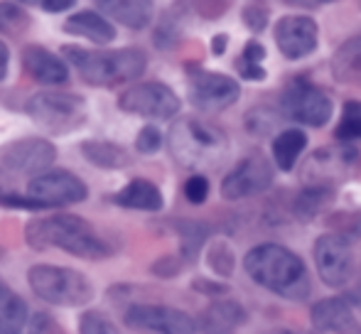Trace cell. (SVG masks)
Instances as JSON below:
<instances>
[{"instance_id":"d6a6232c","label":"cell","mask_w":361,"mask_h":334,"mask_svg":"<svg viewBox=\"0 0 361 334\" xmlns=\"http://www.w3.org/2000/svg\"><path fill=\"white\" fill-rule=\"evenodd\" d=\"M241 18L246 23V27L251 32H263L268 27V20H271V13H268L266 5L261 3H248L246 8L241 10Z\"/></svg>"},{"instance_id":"60d3db41","label":"cell","mask_w":361,"mask_h":334,"mask_svg":"<svg viewBox=\"0 0 361 334\" xmlns=\"http://www.w3.org/2000/svg\"><path fill=\"white\" fill-rule=\"evenodd\" d=\"M39 5H42L47 13H64V10L74 8L76 0H42Z\"/></svg>"},{"instance_id":"2e32d148","label":"cell","mask_w":361,"mask_h":334,"mask_svg":"<svg viewBox=\"0 0 361 334\" xmlns=\"http://www.w3.org/2000/svg\"><path fill=\"white\" fill-rule=\"evenodd\" d=\"M276 44L290 62L305 59L317 49L319 27L310 15H286L276 23Z\"/></svg>"},{"instance_id":"1f68e13d","label":"cell","mask_w":361,"mask_h":334,"mask_svg":"<svg viewBox=\"0 0 361 334\" xmlns=\"http://www.w3.org/2000/svg\"><path fill=\"white\" fill-rule=\"evenodd\" d=\"M79 332H84V334H111V332H116V325L104 315V312L89 310V312L81 315Z\"/></svg>"},{"instance_id":"b9f144b4","label":"cell","mask_w":361,"mask_h":334,"mask_svg":"<svg viewBox=\"0 0 361 334\" xmlns=\"http://www.w3.org/2000/svg\"><path fill=\"white\" fill-rule=\"evenodd\" d=\"M32 330L35 332H42V330H47V332H52V330H57V327L52 325V320H49L44 312H37V315L32 317Z\"/></svg>"},{"instance_id":"8fae6325","label":"cell","mask_w":361,"mask_h":334,"mask_svg":"<svg viewBox=\"0 0 361 334\" xmlns=\"http://www.w3.org/2000/svg\"><path fill=\"white\" fill-rule=\"evenodd\" d=\"M27 194L39 204V209H52V206H69L81 204L89 197L84 180L69 170H44L35 175L27 185Z\"/></svg>"},{"instance_id":"ab89813d","label":"cell","mask_w":361,"mask_h":334,"mask_svg":"<svg viewBox=\"0 0 361 334\" xmlns=\"http://www.w3.org/2000/svg\"><path fill=\"white\" fill-rule=\"evenodd\" d=\"M266 47H263L261 42H256V39H248L246 42V47H243V52H241V57L243 59H248V62H263L266 59Z\"/></svg>"},{"instance_id":"8992f818","label":"cell","mask_w":361,"mask_h":334,"mask_svg":"<svg viewBox=\"0 0 361 334\" xmlns=\"http://www.w3.org/2000/svg\"><path fill=\"white\" fill-rule=\"evenodd\" d=\"M30 120L52 135H67L79 130L89 118V104L72 91H39L25 104Z\"/></svg>"},{"instance_id":"f35d334b","label":"cell","mask_w":361,"mask_h":334,"mask_svg":"<svg viewBox=\"0 0 361 334\" xmlns=\"http://www.w3.org/2000/svg\"><path fill=\"white\" fill-rule=\"evenodd\" d=\"M180 271H182L180 258H162V261H157L155 266H152V273H155V276H162V278H172Z\"/></svg>"},{"instance_id":"603a6c76","label":"cell","mask_w":361,"mask_h":334,"mask_svg":"<svg viewBox=\"0 0 361 334\" xmlns=\"http://www.w3.org/2000/svg\"><path fill=\"white\" fill-rule=\"evenodd\" d=\"M334 197H337V187H329V185H305L302 190L295 194L293 204H290V209H293V216L300 221H312L317 219L319 214H322L324 209H327L329 204L334 202Z\"/></svg>"},{"instance_id":"e0dca14e","label":"cell","mask_w":361,"mask_h":334,"mask_svg":"<svg viewBox=\"0 0 361 334\" xmlns=\"http://www.w3.org/2000/svg\"><path fill=\"white\" fill-rule=\"evenodd\" d=\"M23 67L35 82L44 86H59L69 82V67L52 54L49 49L39 47V44H30L23 49Z\"/></svg>"},{"instance_id":"7bdbcfd3","label":"cell","mask_w":361,"mask_h":334,"mask_svg":"<svg viewBox=\"0 0 361 334\" xmlns=\"http://www.w3.org/2000/svg\"><path fill=\"white\" fill-rule=\"evenodd\" d=\"M8 64H10V49H8V44L0 39V82L8 77Z\"/></svg>"},{"instance_id":"836d02e7","label":"cell","mask_w":361,"mask_h":334,"mask_svg":"<svg viewBox=\"0 0 361 334\" xmlns=\"http://www.w3.org/2000/svg\"><path fill=\"white\" fill-rule=\"evenodd\" d=\"M207 197H209V180L202 172H197L185 182V199L190 204H204Z\"/></svg>"},{"instance_id":"4dcf8cb0","label":"cell","mask_w":361,"mask_h":334,"mask_svg":"<svg viewBox=\"0 0 361 334\" xmlns=\"http://www.w3.org/2000/svg\"><path fill=\"white\" fill-rule=\"evenodd\" d=\"M207 261H209V268L216 273V276L228 278L233 273L236 258H233L231 246L224 244V241H214V244L209 246V251H207Z\"/></svg>"},{"instance_id":"484cf974","label":"cell","mask_w":361,"mask_h":334,"mask_svg":"<svg viewBox=\"0 0 361 334\" xmlns=\"http://www.w3.org/2000/svg\"><path fill=\"white\" fill-rule=\"evenodd\" d=\"M27 322V305L25 300L0 278V334L20 332Z\"/></svg>"},{"instance_id":"e575fe53","label":"cell","mask_w":361,"mask_h":334,"mask_svg":"<svg viewBox=\"0 0 361 334\" xmlns=\"http://www.w3.org/2000/svg\"><path fill=\"white\" fill-rule=\"evenodd\" d=\"M160 148H162V133L155 125H145L138 133V138H135V150L143 155H155Z\"/></svg>"},{"instance_id":"f6af8a7d","label":"cell","mask_w":361,"mask_h":334,"mask_svg":"<svg viewBox=\"0 0 361 334\" xmlns=\"http://www.w3.org/2000/svg\"><path fill=\"white\" fill-rule=\"evenodd\" d=\"M20 3H27V5H35V3H42V0H20Z\"/></svg>"},{"instance_id":"ee69618b","label":"cell","mask_w":361,"mask_h":334,"mask_svg":"<svg viewBox=\"0 0 361 334\" xmlns=\"http://www.w3.org/2000/svg\"><path fill=\"white\" fill-rule=\"evenodd\" d=\"M226 44H228V35H216V37L212 39V52L219 57V54L226 52Z\"/></svg>"},{"instance_id":"7402d4cb","label":"cell","mask_w":361,"mask_h":334,"mask_svg":"<svg viewBox=\"0 0 361 334\" xmlns=\"http://www.w3.org/2000/svg\"><path fill=\"white\" fill-rule=\"evenodd\" d=\"M248 322V312L236 300H214L200 317L202 332H233Z\"/></svg>"},{"instance_id":"ba28073f","label":"cell","mask_w":361,"mask_h":334,"mask_svg":"<svg viewBox=\"0 0 361 334\" xmlns=\"http://www.w3.org/2000/svg\"><path fill=\"white\" fill-rule=\"evenodd\" d=\"M281 116L298 125L322 128L332 120L334 104L322 89L310 82H293L281 96Z\"/></svg>"},{"instance_id":"74e56055","label":"cell","mask_w":361,"mask_h":334,"mask_svg":"<svg viewBox=\"0 0 361 334\" xmlns=\"http://www.w3.org/2000/svg\"><path fill=\"white\" fill-rule=\"evenodd\" d=\"M192 287H195L197 292H204V295H209V297H221V295H226V292H228L226 283L202 280V278H197V280L192 283Z\"/></svg>"},{"instance_id":"f1b7e54d","label":"cell","mask_w":361,"mask_h":334,"mask_svg":"<svg viewBox=\"0 0 361 334\" xmlns=\"http://www.w3.org/2000/svg\"><path fill=\"white\" fill-rule=\"evenodd\" d=\"M30 27V15L15 3H0V32L20 37Z\"/></svg>"},{"instance_id":"ffe728a7","label":"cell","mask_w":361,"mask_h":334,"mask_svg":"<svg viewBox=\"0 0 361 334\" xmlns=\"http://www.w3.org/2000/svg\"><path fill=\"white\" fill-rule=\"evenodd\" d=\"M114 204L135 211H160L165 206V197L157 190L155 182L138 177V180H130L121 192H116Z\"/></svg>"},{"instance_id":"44dd1931","label":"cell","mask_w":361,"mask_h":334,"mask_svg":"<svg viewBox=\"0 0 361 334\" xmlns=\"http://www.w3.org/2000/svg\"><path fill=\"white\" fill-rule=\"evenodd\" d=\"M64 32L84 37L94 44H111L116 39V27L96 10H81L67 18L64 23Z\"/></svg>"},{"instance_id":"277c9868","label":"cell","mask_w":361,"mask_h":334,"mask_svg":"<svg viewBox=\"0 0 361 334\" xmlns=\"http://www.w3.org/2000/svg\"><path fill=\"white\" fill-rule=\"evenodd\" d=\"M167 143L175 163L187 170H214L228 155L226 133L195 116L177 120L170 128Z\"/></svg>"},{"instance_id":"cb8c5ba5","label":"cell","mask_w":361,"mask_h":334,"mask_svg":"<svg viewBox=\"0 0 361 334\" xmlns=\"http://www.w3.org/2000/svg\"><path fill=\"white\" fill-rule=\"evenodd\" d=\"M332 77L339 84L361 89V37L344 42L332 54Z\"/></svg>"},{"instance_id":"9c48e42d","label":"cell","mask_w":361,"mask_h":334,"mask_svg":"<svg viewBox=\"0 0 361 334\" xmlns=\"http://www.w3.org/2000/svg\"><path fill=\"white\" fill-rule=\"evenodd\" d=\"M314 263H317L319 280L329 287H344L354 278L357 261H354L352 241L347 234H322L314 241L312 249Z\"/></svg>"},{"instance_id":"9a60e30c","label":"cell","mask_w":361,"mask_h":334,"mask_svg":"<svg viewBox=\"0 0 361 334\" xmlns=\"http://www.w3.org/2000/svg\"><path fill=\"white\" fill-rule=\"evenodd\" d=\"M57 160V148L42 138H23L0 150V167L15 175H39Z\"/></svg>"},{"instance_id":"3957f363","label":"cell","mask_w":361,"mask_h":334,"mask_svg":"<svg viewBox=\"0 0 361 334\" xmlns=\"http://www.w3.org/2000/svg\"><path fill=\"white\" fill-rule=\"evenodd\" d=\"M62 54L86 84L101 86V89L133 84L135 79L143 77L147 67V54L138 47L81 49L64 44Z\"/></svg>"},{"instance_id":"7c38bea8","label":"cell","mask_w":361,"mask_h":334,"mask_svg":"<svg viewBox=\"0 0 361 334\" xmlns=\"http://www.w3.org/2000/svg\"><path fill=\"white\" fill-rule=\"evenodd\" d=\"M123 322L130 330L138 332H162V334H190L200 332L202 325L187 312L167 305H147V302H135L126 310Z\"/></svg>"},{"instance_id":"8d00e7d4","label":"cell","mask_w":361,"mask_h":334,"mask_svg":"<svg viewBox=\"0 0 361 334\" xmlns=\"http://www.w3.org/2000/svg\"><path fill=\"white\" fill-rule=\"evenodd\" d=\"M236 72L241 74V79H246V82H263V79H266V69L261 67V62H248V59H243V57L236 59Z\"/></svg>"},{"instance_id":"5b68a950","label":"cell","mask_w":361,"mask_h":334,"mask_svg":"<svg viewBox=\"0 0 361 334\" xmlns=\"http://www.w3.org/2000/svg\"><path fill=\"white\" fill-rule=\"evenodd\" d=\"M27 283L35 295L59 307H84L96 295L86 273L64 266H32L27 271Z\"/></svg>"},{"instance_id":"d6986e66","label":"cell","mask_w":361,"mask_h":334,"mask_svg":"<svg viewBox=\"0 0 361 334\" xmlns=\"http://www.w3.org/2000/svg\"><path fill=\"white\" fill-rule=\"evenodd\" d=\"M96 8L128 30H145L152 23V0H94Z\"/></svg>"},{"instance_id":"6da1fadb","label":"cell","mask_w":361,"mask_h":334,"mask_svg":"<svg viewBox=\"0 0 361 334\" xmlns=\"http://www.w3.org/2000/svg\"><path fill=\"white\" fill-rule=\"evenodd\" d=\"M243 271L256 285L286 297V300H305L312 290L307 266L298 253L281 244H261L243 256Z\"/></svg>"},{"instance_id":"ac0fdd59","label":"cell","mask_w":361,"mask_h":334,"mask_svg":"<svg viewBox=\"0 0 361 334\" xmlns=\"http://www.w3.org/2000/svg\"><path fill=\"white\" fill-rule=\"evenodd\" d=\"M310 322L317 332H357L359 322L354 310L344 297H327L319 300L310 310Z\"/></svg>"},{"instance_id":"d4e9b609","label":"cell","mask_w":361,"mask_h":334,"mask_svg":"<svg viewBox=\"0 0 361 334\" xmlns=\"http://www.w3.org/2000/svg\"><path fill=\"white\" fill-rule=\"evenodd\" d=\"M273 163L281 172H290L298 165L302 150L307 148V135L300 128H286L273 138Z\"/></svg>"},{"instance_id":"4316f807","label":"cell","mask_w":361,"mask_h":334,"mask_svg":"<svg viewBox=\"0 0 361 334\" xmlns=\"http://www.w3.org/2000/svg\"><path fill=\"white\" fill-rule=\"evenodd\" d=\"M81 155L91 165L101 167V170H121V167L130 163V155L121 145L104 143V140H86V143H81Z\"/></svg>"},{"instance_id":"83f0119b","label":"cell","mask_w":361,"mask_h":334,"mask_svg":"<svg viewBox=\"0 0 361 334\" xmlns=\"http://www.w3.org/2000/svg\"><path fill=\"white\" fill-rule=\"evenodd\" d=\"M337 140L342 143H354V140H361V101H347L342 109V118H339V125L334 130Z\"/></svg>"},{"instance_id":"5bb4252c","label":"cell","mask_w":361,"mask_h":334,"mask_svg":"<svg viewBox=\"0 0 361 334\" xmlns=\"http://www.w3.org/2000/svg\"><path fill=\"white\" fill-rule=\"evenodd\" d=\"M241 99V84L219 72L190 69V101L202 111H224Z\"/></svg>"},{"instance_id":"30bf717a","label":"cell","mask_w":361,"mask_h":334,"mask_svg":"<svg viewBox=\"0 0 361 334\" xmlns=\"http://www.w3.org/2000/svg\"><path fill=\"white\" fill-rule=\"evenodd\" d=\"M121 111L130 116L150 120H170L172 116L180 113V96L170 89L167 84L160 82H145L133 84L118 96Z\"/></svg>"},{"instance_id":"52a82bcc","label":"cell","mask_w":361,"mask_h":334,"mask_svg":"<svg viewBox=\"0 0 361 334\" xmlns=\"http://www.w3.org/2000/svg\"><path fill=\"white\" fill-rule=\"evenodd\" d=\"M361 172V153L354 145H329L319 148L305 158L300 165V180L305 185H329L337 187L347 180H354Z\"/></svg>"},{"instance_id":"4fadbf2b","label":"cell","mask_w":361,"mask_h":334,"mask_svg":"<svg viewBox=\"0 0 361 334\" xmlns=\"http://www.w3.org/2000/svg\"><path fill=\"white\" fill-rule=\"evenodd\" d=\"M273 185V167L266 155L251 153L233 167L221 182V197L226 202H238L256 197L261 192L271 190Z\"/></svg>"},{"instance_id":"7a4b0ae2","label":"cell","mask_w":361,"mask_h":334,"mask_svg":"<svg viewBox=\"0 0 361 334\" xmlns=\"http://www.w3.org/2000/svg\"><path fill=\"white\" fill-rule=\"evenodd\" d=\"M25 239L32 249H59L86 261H104L114 253L111 241L101 239L91 221L76 214H54L27 224Z\"/></svg>"},{"instance_id":"d590c367","label":"cell","mask_w":361,"mask_h":334,"mask_svg":"<svg viewBox=\"0 0 361 334\" xmlns=\"http://www.w3.org/2000/svg\"><path fill=\"white\" fill-rule=\"evenodd\" d=\"M329 226H337L342 234H347L349 239L352 236H361V214H354V211H342V214H334L327 219Z\"/></svg>"},{"instance_id":"f546056e","label":"cell","mask_w":361,"mask_h":334,"mask_svg":"<svg viewBox=\"0 0 361 334\" xmlns=\"http://www.w3.org/2000/svg\"><path fill=\"white\" fill-rule=\"evenodd\" d=\"M278 116H281V111L276 113V111L258 106V109L246 113V130L251 135H256V138H266L278 128Z\"/></svg>"}]
</instances>
